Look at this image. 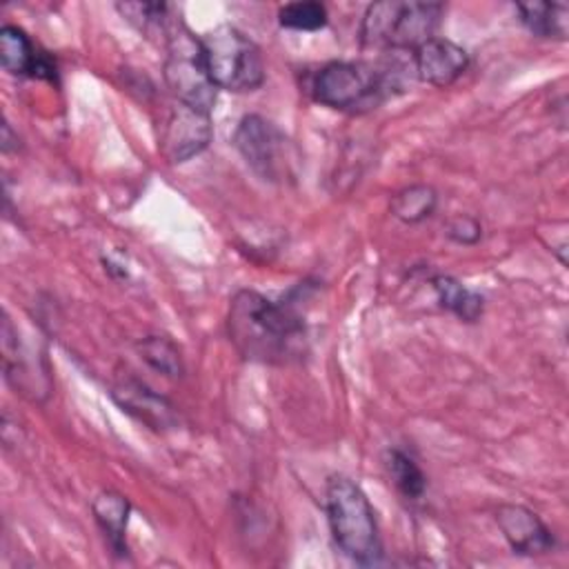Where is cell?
<instances>
[{
    "instance_id": "6da1fadb",
    "label": "cell",
    "mask_w": 569,
    "mask_h": 569,
    "mask_svg": "<svg viewBox=\"0 0 569 569\" xmlns=\"http://www.w3.org/2000/svg\"><path fill=\"white\" fill-rule=\"evenodd\" d=\"M229 340L238 353L253 362L289 365L307 349V327L302 316L284 302L240 289L229 305Z\"/></svg>"
},
{
    "instance_id": "7a4b0ae2",
    "label": "cell",
    "mask_w": 569,
    "mask_h": 569,
    "mask_svg": "<svg viewBox=\"0 0 569 569\" xmlns=\"http://www.w3.org/2000/svg\"><path fill=\"white\" fill-rule=\"evenodd\" d=\"M325 507L340 551L360 565H376L382 558V542L365 491L345 476H331L327 480Z\"/></svg>"
},
{
    "instance_id": "3957f363",
    "label": "cell",
    "mask_w": 569,
    "mask_h": 569,
    "mask_svg": "<svg viewBox=\"0 0 569 569\" xmlns=\"http://www.w3.org/2000/svg\"><path fill=\"white\" fill-rule=\"evenodd\" d=\"M445 7L418 0H382L367 7L360 40L365 47L405 53L433 38Z\"/></svg>"
},
{
    "instance_id": "277c9868",
    "label": "cell",
    "mask_w": 569,
    "mask_h": 569,
    "mask_svg": "<svg viewBox=\"0 0 569 569\" xmlns=\"http://www.w3.org/2000/svg\"><path fill=\"white\" fill-rule=\"evenodd\" d=\"M400 84V73L393 64L365 62H329L313 78V98L338 111H365L378 107L393 87Z\"/></svg>"
},
{
    "instance_id": "5b68a950",
    "label": "cell",
    "mask_w": 569,
    "mask_h": 569,
    "mask_svg": "<svg viewBox=\"0 0 569 569\" xmlns=\"http://www.w3.org/2000/svg\"><path fill=\"white\" fill-rule=\"evenodd\" d=\"M164 82L173 100L211 113L218 98V87L209 78L200 38L191 36V31L180 20H173L164 33Z\"/></svg>"
},
{
    "instance_id": "8992f818",
    "label": "cell",
    "mask_w": 569,
    "mask_h": 569,
    "mask_svg": "<svg viewBox=\"0 0 569 569\" xmlns=\"http://www.w3.org/2000/svg\"><path fill=\"white\" fill-rule=\"evenodd\" d=\"M209 78L224 91H253L264 82L258 44L231 24H218L200 38Z\"/></svg>"
},
{
    "instance_id": "52a82bcc",
    "label": "cell",
    "mask_w": 569,
    "mask_h": 569,
    "mask_svg": "<svg viewBox=\"0 0 569 569\" xmlns=\"http://www.w3.org/2000/svg\"><path fill=\"white\" fill-rule=\"evenodd\" d=\"M233 147L267 182H282L293 176L298 158L291 140L273 122L258 113H249L238 122Z\"/></svg>"
},
{
    "instance_id": "ba28073f",
    "label": "cell",
    "mask_w": 569,
    "mask_h": 569,
    "mask_svg": "<svg viewBox=\"0 0 569 569\" xmlns=\"http://www.w3.org/2000/svg\"><path fill=\"white\" fill-rule=\"evenodd\" d=\"M209 116L180 102L173 104L160 133V151L169 162H187L207 149L213 136Z\"/></svg>"
},
{
    "instance_id": "9c48e42d",
    "label": "cell",
    "mask_w": 569,
    "mask_h": 569,
    "mask_svg": "<svg viewBox=\"0 0 569 569\" xmlns=\"http://www.w3.org/2000/svg\"><path fill=\"white\" fill-rule=\"evenodd\" d=\"M496 522L516 553L542 556L556 545L549 527L522 505H502L496 511Z\"/></svg>"
},
{
    "instance_id": "30bf717a",
    "label": "cell",
    "mask_w": 569,
    "mask_h": 569,
    "mask_svg": "<svg viewBox=\"0 0 569 569\" xmlns=\"http://www.w3.org/2000/svg\"><path fill=\"white\" fill-rule=\"evenodd\" d=\"M469 67V53L445 38H429L413 51V71L418 80L433 87H449Z\"/></svg>"
},
{
    "instance_id": "8fae6325",
    "label": "cell",
    "mask_w": 569,
    "mask_h": 569,
    "mask_svg": "<svg viewBox=\"0 0 569 569\" xmlns=\"http://www.w3.org/2000/svg\"><path fill=\"white\" fill-rule=\"evenodd\" d=\"M0 60L2 69L13 76L56 80V62L44 51H38L20 27L4 24L0 29Z\"/></svg>"
},
{
    "instance_id": "7c38bea8",
    "label": "cell",
    "mask_w": 569,
    "mask_h": 569,
    "mask_svg": "<svg viewBox=\"0 0 569 569\" xmlns=\"http://www.w3.org/2000/svg\"><path fill=\"white\" fill-rule=\"evenodd\" d=\"M111 393H113V400L127 413L136 416L140 422L153 429H164L176 422L173 407L140 380H122L113 387Z\"/></svg>"
},
{
    "instance_id": "4fadbf2b",
    "label": "cell",
    "mask_w": 569,
    "mask_h": 569,
    "mask_svg": "<svg viewBox=\"0 0 569 569\" xmlns=\"http://www.w3.org/2000/svg\"><path fill=\"white\" fill-rule=\"evenodd\" d=\"M91 511L93 518L100 527V531L104 533L109 547L124 556L127 553V542H124V531H127V522H129V511L131 505L129 500L118 493V491H100L93 502H91Z\"/></svg>"
},
{
    "instance_id": "5bb4252c",
    "label": "cell",
    "mask_w": 569,
    "mask_h": 569,
    "mask_svg": "<svg viewBox=\"0 0 569 569\" xmlns=\"http://www.w3.org/2000/svg\"><path fill=\"white\" fill-rule=\"evenodd\" d=\"M520 22L538 38L567 40L569 7L562 2H518Z\"/></svg>"
},
{
    "instance_id": "9a60e30c",
    "label": "cell",
    "mask_w": 569,
    "mask_h": 569,
    "mask_svg": "<svg viewBox=\"0 0 569 569\" xmlns=\"http://www.w3.org/2000/svg\"><path fill=\"white\" fill-rule=\"evenodd\" d=\"M431 287L438 296V302L449 309L453 316H458L465 322H476L482 316L485 300L480 293L467 289L460 280L451 276H436L431 278Z\"/></svg>"
},
{
    "instance_id": "2e32d148",
    "label": "cell",
    "mask_w": 569,
    "mask_h": 569,
    "mask_svg": "<svg viewBox=\"0 0 569 569\" xmlns=\"http://www.w3.org/2000/svg\"><path fill=\"white\" fill-rule=\"evenodd\" d=\"M438 204V196L431 187L427 184H411L400 189L393 198H391V213L393 218L407 222V224H416L425 218H429L436 211Z\"/></svg>"
},
{
    "instance_id": "e0dca14e",
    "label": "cell",
    "mask_w": 569,
    "mask_h": 569,
    "mask_svg": "<svg viewBox=\"0 0 569 569\" xmlns=\"http://www.w3.org/2000/svg\"><path fill=\"white\" fill-rule=\"evenodd\" d=\"M387 471L396 485V489L407 498V500H420L425 489H427V478L418 462L407 456L400 449L387 451Z\"/></svg>"
},
{
    "instance_id": "ac0fdd59",
    "label": "cell",
    "mask_w": 569,
    "mask_h": 569,
    "mask_svg": "<svg viewBox=\"0 0 569 569\" xmlns=\"http://www.w3.org/2000/svg\"><path fill=\"white\" fill-rule=\"evenodd\" d=\"M140 358L167 378L182 376V358L178 347L164 336H147L136 345Z\"/></svg>"
},
{
    "instance_id": "d6986e66",
    "label": "cell",
    "mask_w": 569,
    "mask_h": 569,
    "mask_svg": "<svg viewBox=\"0 0 569 569\" xmlns=\"http://www.w3.org/2000/svg\"><path fill=\"white\" fill-rule=\"evenodd\" d=\"M278 22L284 29L318 31L327 24V9L320 2H289L280 7Z\"/></svg>"
},
{
    "instance_id": "ffe728a7",
    "label": "cell",
    "mask_w": 569,
    "mask_h": 569,
    "mask_svg": "<svg viewBox=\"0 0 569 569\" xmlns=\"http://www.w3.org/2000/svg\"><path fill=\"white\" fill-rule=\"evenodd\" d=\"M480 222L471 216H456L447 224V236L458 244H473L480 240Z\"/></svg>"
}]
</instances>
